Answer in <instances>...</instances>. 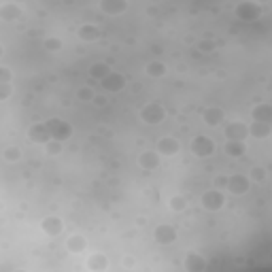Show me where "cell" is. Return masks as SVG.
Wrapping results in <instances>:
<instances>
[{
	"instance_id": "cell-7",
	"label": "cell",
	"mask_w": 272,
	"mask_h": 272,
	"mask_svg": "<svg viewBox=\"0 0 272 272\" xmlns=\"http://www.w3.org/2000/svg\"><path fill=\"white\" fill-rule=\"evenodd\" d=\"M100 83H102V87H105V89H109V92H119V89L126 85V79L119 73H113V70H111V73H109Z\"/></svg>"
},
{
	"instance_id": "cell-9",
	"label": "cell",
	"mask_w": 272,
	"mask_h": 272,
	"mask_svg": "<svg viewBox=\"0 0 272 272\" xmlns=\"http://www.w3.org/2000/svg\"><path fill=\"white\" fill-rule=\"evenodd\" d=\"M0 17L4 22H13V19L22 17V9L15 2H4V4H0Z\"/></svg>"
},
{
	"instance_id": "cell-5",
	"label": "cell",
	"mask_w": 272,
	"mask_h": 272,
	"mask_svg": "<svg viewBox=\"0 0 272 272\" xmlns=\"http://www.w3.org/2000/svg\"><path fill=\"white\" fill-rule=\"evenodd\" d=\"M140 117L147 121V124H160L162 119H164V109H162L160 105H147L145 109H142Z\"/></svg>"
},
{
	"instance_id": "cell-2",
	"label": "cell",
	"mask_w": 272,
	"mask_h": 272,
	"mask_svg": "<svg viewBox=\"0 0 272 272\" xmlns=\"http://www.w3.org/2000/svg\"><path fill=\"white\" fill-rule=\"evenodd\" d=\"M98 9L102 13H107V15H119V13L128 11V2L126 0H102Z\"/></svg>"
},
{
	"instance_id": "cell-29",
	"label": "cell",
	"mask_w": 272,
	"mask_h": 272,
	"mask_svg": "<svg viewBox=\"0 0 272 272\" xmlns=\"http://www.w3.org/2000/svg\"><path fill=\"white\" fill-rule=\"evenodd\" d=\"M47 151H49L51 155H57V153L62 151V145H60L57 140H49V142H47Z\"/></svg>"
},
{
	"instance_id": "cell-20",
	"label": "cell",
	"mask_w": 272,
	"mask_h": 272,
	"mask_svg": "<svg viewBox=\"0 0 272 272\" xmlns=\"http://www.w3.org/2000/svg\"><path fill=\"white\" fill-rule=\"evenodd\" d=\"M204 119H206V124H209V126H217L219 121L223 119V111H221V109H209V111L204 113Z\"/></svg>"
},
{
	"instance_id": "cell-3",
	"label": "cell",
	"mask_w": 272,
	"mask_h": 272,
	"mask_svg": "<svg viewBox=\"0 0 272 272\" xmlns=\"http://www.w3.org/2000/svg\"><path fill=\"white\" fill-rule=\"evenodd\" d=\"M179 149H181V145H179V140L177 138H172V136H164L160 142H158V155H177L179 153Z\"/></svg>"
},
{
	"instance_id": "cell-17",
	"label": "cell",
	"mask_w": 272,
	"mask_h": 272,
	"mask_svg": "<svg viewBox=\"0 0 272 272\" xmlns=\"http://www.w3.org/2000/svg\"><path fill=\"white\" fill-rule=\"evenodd\" d=\"M185 268L190 270V272H200V270L204 268V260L198 253H190V255L185 257Z\"/></svg>"
},
{
	"instance_id": "cell-33",
	"label": "cell",
	"mask_w": 272,
	"mask_h": 272,
	"mask_svg": "<svg viewBox=\"0 0 272 272\" xmlns=\"http://www.w3.org/2000/svg\"><path fill=\"white\" fill-rule=\"evenodd\" d=\"M15 272H26V270H15Z\"/></svg>"
},
{
	"instance_id": "cell-18",
	"label": "cell",
	"mask_w": 272,
	"mask_h": 272,
	"mask_svg": "<svg viewBox=\"0 0 272 272\" xmlns=\"http://www.w3.org/2000/svg\"><path fill=\"white\" fill-rule=\"evenodd\" d=\"M98 36H100V30L96 28V26H92V24L81 26V28H79V38H83V41H96Z\"/></svg>"
},
{
	"instance_id": "cell-31",
	"label": "cell",
	"mask_w": 272,
	"mask_h": 272,
	"mask_svg": "<svg viewBox=\"0 0 272 272\" xmlns=\"http://www.w3.org/2000/svg\"><path fill=\"white\" fill-rule=\"evenodd\" d=\"M124 264H126V266H134V260H132V257H126Z\"/></svg>"
},
{
	"instance_id": "cell-6",
	"label": "cell",
	"mask_w": 272,
	"mask_h": 272,
	"mask_svg": "<svg viewBox=\"0 0 272 272\" xmlns=\"http://www.w3.org/2000/svg\"><path fill=\"white\" fill-rule=\"evenodd\" d=\"M202 206H204V209H209V211L221 209V206H223V196H221V191H217V190L206 191L204 196H202Z\"/></svg>"
},
{
	"instance_id": "cell-32",
	"label": "cell",
	"mask_w": 272,
	"mask_h": 272,
	"mask_svg": "<svg viewBox=\"0 0 272 272\" xmlns=\"http://www.w3.org/2000/svg\"><path fill=\"white\" fill-rule=\"evenodd\" d=\"M0 55H2V45H0Z\"/></svg>"
},
{
	"instance_id": "cell-28",
	"label": "cell",
	"mask_w": 272,
	"mask_h": 272,
	"mask_svg": "<svg viewBox=\"0 0 272 272\" xmlns=\"http://www.w3.org/2000/svg\"><path fill=\"white\" fill-rule=\"evenodd\" d=\"M183 206H185V200L181 198V196L170 198V209H172V211H183Z\"/></svg>"
},
{
	"instance_id": "cell-19",
	"label": "cell",
	"mask_w": 272,
	"mask_h": 272,
	"mask_svg": "<svg viewBox=\"0 0 272 272\" xmlns=\"http://www.w3.org/2000/svg\"><path fill=\"white\" fill-rule=\"evenodd\" d=\"M225 134L230 136V140H243L245 136H247V128L241 126V124H230Z\"/></svg>"
},
{
	"instance_id": "cell-25",
	"label": "cell",
	"mask_w": 272,
	"mask_h": 272,
	"mask_svg": "<svg viewBox=\"0 0 272 272\" xmlns=\"http://www.w3.org/2000/svg\"><path fill=\"white\" fill-rule=\"evenodd\" d=\"M22 158V151H19L17 147H9L4 151V160H9V162H15V160H19Z\"/></svg>"
},
{
	"instance_id": "cell-13",
	"label": "cell",
	"mask_w": 272,
	"mask_h": 272,
	"mask_svg": "<svg viewBox=\"0 0 272 272\" xmlns=\"http://www.w3.org/2000/svg\"><path fill=\"white\" fill-rule=\"evenodd\" d=\"M30 138L32 140H36V142H47L51 140V134H49V128L47 126H43V124H36V126H32L30 128Z\"/></svg>"
},
{
	"instance_id": "cell-26",
	"label": "cell",
	"mask_w": 272,
	"mask_h": 272,
	"mask_svg": "<svg viewBox=\"0 0 272 272\" xmlns=\"http://www.w3.org/2000/svg\"><path fill=\"white\" fill-rule=\"evenodd\" d=\"M253 132L255 134H260V138H266V136H268V124H264V121H262V124H260V121H255V126H253Z\"/></svg>"
},
{
	"instance_id": "cell-1",
	"label": "cell",
	"mask_w": 272,
	"mask_h": 272,
	"mask_svg": "<svg viewBox=\"0 0 272 272\" xmlns=\"http://www.w3.org/2000/svg\"><path fill=\"white\" fill-rule=\"evenodd\" d=\"M191 151L196 155H200V158H204V155H211L215 151V145H213V140L209 136H196L191 142Z\"/></svg>"
},
{
	"instance_id": "cell-8",
	"label": "cell",
	"mask_w": 272,
	"mask_h": 272,
	"mask_svg": "<svg viewBox=\"0 0 272 272\" xmlns=\"http://www.w3.org/2000/svg\"><path fill=\"white\" fill-rule=\"evenodd\" d=\"M47 128H49L51 140H62L70 136V126L64 124V121H51V124H47Z\"/></svg>"
},
{
	"instance_id": "cell-22",
	"label": "cell",
	"mask_w": 272,
	"mask_h": 272,
	"mask_svg": "<svg viewBox=\"0 0 272 272\" xmlns=\"http://www.w3.org/2000/svg\"><path fill=\"white\" fill-rule=\"evenodd\" d=\"M225 151H228L230 155H243L245 153V145L238 140H230L228 145H225Z\"/></svg>"
},
{
	"instance_id": "cell-24",
	"label": "cell",
	"mask_w": 272,
	"mask_h": 272,
	"mask_svg": "<svg viewBox=\"0 0 272 272\" xmlns=\"http://www.w3.org/2000/svg\"><path fill=\"white\" fill-rule=\"evenodd\" d=\"M45 49H49V51H60V49H62V41H60V38H55V36L45 38Z\"/></svg>"
},
{
	"instance_id": "cell-12",
	"label": "cell",
	"mask_w": 272,
	"mask_h": 272,
	"mask_svg": "<svg viewBox=\"0 0 272 272\" xmlns=\"http://www.w3.org/2000/svg\"><path fill=\"white\" fill-rule=\"evenodd\" d=\"M43 230H45V234H49V236H57L64 230V223L60 217H47L43 221Z\"/></svg>"
},
{
	"instance_id": "cell-30",
	"label": "cell",
	"mask_w": 272,
	"mask_h": 272,
	"mask_svg": "<svg viewBox=\"0 0 272 272\" xmlns=\"http://www.w3.org/2000/svg\"><path fill=\"white\" fill-rule=\"evenodd\" d=\"M9 96H11V85L9 83H0V100L9 98Z\"/></svg>"
},
{
	"instance_id": "cell-14",
	"label": "cell",
	"mask_w": 272,
	"mask_h": 272,
	"mask_svg": "<svg viewBox=\"0 0 272 272\" xmlns=\"http://www.w3.org/2000/svg\"><path fill=\"white\" fill-rule=\"evenodd\" d=\"M85 247H87V241L79 234H73V236L66 238V249L70 251V253H83Z\"/></svg>"
},
{
	"instance_id": "cell-11",
	"label": "cell",
	"mask_w": 272,
	"mask_h": 272,
	"mask_svg": "<svg viewBox=\"0 0 272 272\" xmlns=\"http://www.w3.org/2000/svg\"><path fill=\"white\" fill-rule=\"evenodd\" d=\"M107 266H109L107 255L94 253L92 257H87V268L92 270V272H107Z\"/></svg>"
},
{
	"instance_id": "cell-15",
	"label": "cell",
	"mask_w": 272,
	"mask_h": 272,
	"mask_svg": "<svg viewBox=\"0 0 272 272\" xmlns=\"http://www.w3.org/2000/svg\"><path fill=\"white\" fill-rule=\"evenodd\" d=\"M225 185L230 187L232 193H245L249 190V181L245 177H232V179H228V183H225Z\"/></svg>"
},
{
	"instance_id": "cell-23",
	"label": "cell",
	"mask_w": 272,
	"mask_h": 272,
	"mask_svg": "<svg viewBox=\"0 0 272 272\" xmlns=\"http://www.w3.org/2000/svg\"><path fill=\"white\" fill-rule=\"evenodd\" d=\"M147 75L162 77V75H166V66H164V64H160V62H153V64H149V66H147Z\"/></svg>"
},
{
	"instance_id": "cell-16",
	"label": "cell",
	"mask_w": 272,
	"mask_h": 272,
	"mask_svg": "<svg viewBox=\"0 0 272 272\" xmlns=\"http://www.w3.org/2000/svg\"><path fill=\"white\" fill-rule=\"evenodd\" d=\"M236 15L243 19H253L257 15V6L253 2H241L236 6Z\"/></svg>"
},
{
	"instance_id": "cell-10",
	"label": "cell",
	"mask_w": 272,
	"mask_h": 272,
	"mask_svg": "<svg viewBox=\"0 0 272 272\" xmlns=\"http://www.w3.org/2000/svg\"><path fill=\"white\" fill-rule=\"evenodd\" d=\"M138 164L145 168V170H153V168H158L160 166V155H158V151H145V153H140Z\"/></svg>"
},
{
	"instance_id": "cell-21",
	"label": "cell",
	"mask_w": 272,
	"mask_h": 272,
	"mask_svg": "<svg viewBox=\"0 0 272 272\" xmlns=\"http://www.w3.org/2000/svg\"><path fill=\"white\" fill-rule=\"evenodd\" d=\"M109 73H111V70H109V68L105 66V64H96V66H92V70H89V75H92L94 79H98V81L105 79V77H107Z\"/></svg>"
},
{
	"instance_id": "cell-27",
	"label": "cell",
	"mask_w": 272,
	"mask_h": 272,
	"mask_svg": "<svg viewBox=\"0 0 272 272\" xmlns=\"http://www.w3.org/2000/svg\"><path fill=\"white\" fill-rule=\"evenodd\" d=\"M77 96H79V100H85V102L94 100V92H92L89 87H81L79 92H77Z\"/></svg>"
},
{
	"instance_id": "cell-4",
	"label": "cell",
	"mask_w": 272,
	"mask_h": 272,
	"mask_svg": "<svg viewBox=\"0 0 272 272\" xmlns=\"http://www.w3.org/2000/svg\"><path fill=\"white\" fill-rule=\"evenodd\" d=\"M153 236L160 245H170V243L177 241V230L170 228V225H158L153 232Z\"/></svg>"
}]
</instances>
